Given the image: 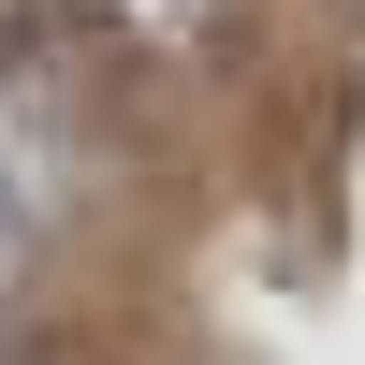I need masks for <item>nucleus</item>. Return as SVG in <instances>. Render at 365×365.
<instances>
[{
	"mask_svg": "<svg viewBox=\"0 0 365 365\" xmlns=\"http://www.w3.org/2000/svg\"><path fill=\"white\" fill-rule=\"evenodd\" d=\"M0 58H15V44H0Z\"/></svg>",
	"mask_w": 365,
	"mask_h": 365,
	"instance_id": "obj_3",
	"label": "nucleus"
},
{
	"mask_svg": "<svg viewBox=\"0 0 365 365\" xmlns=\"http://www.w3.org/2000/svg\"><path fill=\"white\" fill-rule=\"evenodd\" d=\"M29 278H44V234H29V220H15V205H0V307H15V292H29Z\"/></svg>",
	"mask_w": 365,
	"mask_h": 365,
	"instance_id": "obj_2",
	"label": "nucleus"
},
{
	"mask_svg": "<svg viewBox=\"0 0 365 365\" xmlns=\"http://www.w3.org/2000/svg\"><path fill=\"white\" fill-rule=\"evenodd\" d=\"M103 44H132V58H205V44H234V0H73Z\"/></svg>",
	"mask_w": 365,
	"mask_h": 365,
	"instance_id": "obj_1",
	"label": "nucleus"
}]
</instances>
